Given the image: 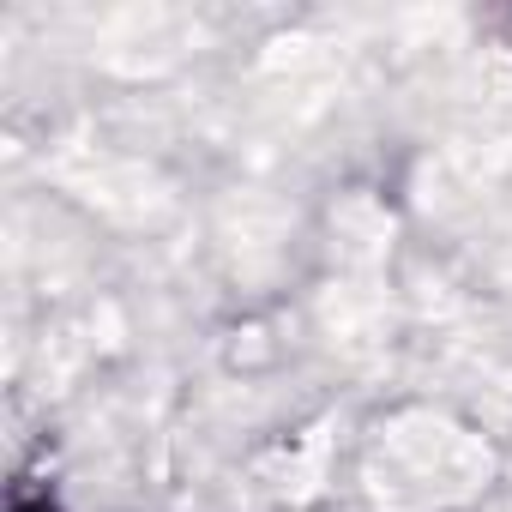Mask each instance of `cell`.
<instances>
[{"label": "cell", "mask_w": 512, "mask_h": 512, "mask_svg": "<svg viewBox=\"0 0 512 512\" xmlns=\"http://www.w3.org/2000/svg\"><path fill=\"white\" fill-rule=\"evenodd\" d=\"M7 512H61V506H55V494H49V488H13Z\"/></svg>", "instance_id": "cell-1"}]
</instances>
